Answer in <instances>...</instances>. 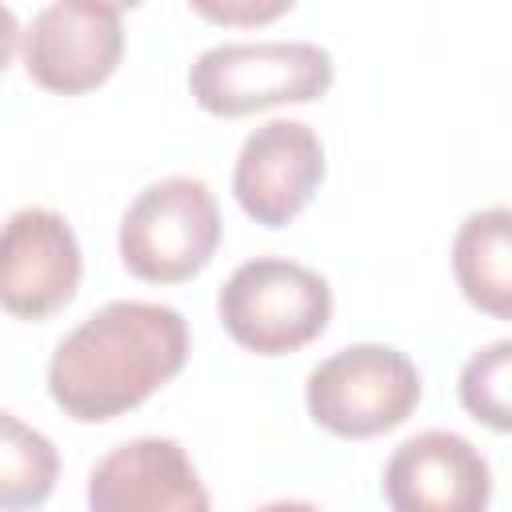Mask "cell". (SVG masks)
I'll list each match as a JSON object with an SVG mask.
<instances>
[{
  "label": "cell",
  "instance_id": "3",
  "mask_svg": "<svg viewBox=\"0 0 512 512\" xmlns=\"http://www.w3.org/2000/svg\"><path fill=\"white\" fill-rule=\"evenodd\" d=\"M328 320H332L328 280L284 256H256L240 264L220 288L224 332L256 356L296 352L312 344L328 328Z\"/></svg>",
  "mask_w": 512,
  "mask_h": 512
},
{
  "label": "cell",
  "instance_id": "9",
  "mask_svg": "<svg viewBox=\"0 0 512 512\" xmlns=\"http://www.w3.org/2000/svg\"><path fill=\"white\" fill-rule=\"evenodd\" d=\"M384 496L392 512H488L492 472L472 440L428 428L392 452Z\"/></svg>",
  "mask_w": 512,
  "mask_h": 512
},
{
  "label": "cell",
  "instance_id": "7",
  "mask_svg": "<svg viewBox=\"0 0 512 512\" xmlns=\"http://www.w3.org/2000/svg\"><path fill=\"white\" fill-rule=\"evenodd\" d=\"M324 180V144L304 120H268L240 144L232 192L240 208L264 224L296 220Z\"/></svg>",
  "mask_w": 512,
  "mask_h": 512
},
{
  "label": "cell",
  "instance_id": "15",
  "mask_svg": "<svg viewBox=\"0 0 512 512\" xmlns=\"http://www.w3.org/2000/svg\"><path fill=\"white\" fill-rule=\"evenodd\" d=\"M256 512H320V508L308 504V500H272V504H264Z\"/></svg>",
  "mask_w": 512,
  "mask_h": 512
},
{
  "label": "cell",
  "instance_id": "2",
  "mask_svg": "<svg viewBox=\"0 0 512 512\" xmlns=\"http://www.w3.org/2000/svg\"><path fill=\"white\" fill-rule=\"evenodd\" d=\"M332 56L312 40L216 44L188 68V92L212 116L236 120L276 104H308L332 88Z\"/></svg>",
  "mask_w": 512,
  "mask_h": 512
},
{
  "label": "cell",
  "instance_id": "10",
  "mask_svg": "<svg viewBox=\"0 0 512 512\" xmlns=\"http://www.w3.org/2000/svg\"><path fill=\"white\" fill-rule=\"evenodd\" d=\"M92 512H212L188 452L168 436L112 448L88 476Z\"/></svg>",
  "mask_w": 512,
  "mask_h": 512
},
{
  "label": "cell",
  "instance_id": "14",
  "mask_svg": "<svg viewBox=\"0 0 512 512\" xmlns=\"http://www.w3.org/2000/svg\"><path fill=\"white\" fill-rule=\"evenodd\" d=\"M292 4H244V8H232V4H224V8H216V4H196V12L200 16H208V20H224V24H236V20H272V16H280V12H288Z\"/></svg>",
  "mask_w": 512,
  "mask_h": 512
},
{
  "label": "cell",
  "instance_id": "11",
  "mask_svg": "<svg viewBox=\"0 0 512 512\" xmlns=\"http://www.w3.org/2000/svg\"><path fill=\"white\" fill-rule=\"evenodd\" d=\"M452 272L472 308L512 320V208L472 212L456 228Z\"/></svg>",
  "mask_w": 512,
  "mask_h": 512
},
{
  "label": "cell",
  "instance_id": "1",
  "mask_svg": "<svg viewBox=\"0 0 512 512\" xmlns=\"http://www.w3.org/2000/svg\"><path fill=\"white\" fill-rule=\"evenodd\" d=\"M188 360V324L152 300H112L72 328L48 364V392L64 416L104 424L140 408Z\"/></svg>",
  "mask_w": 512,
  "mask_h": 512
},
{
  "label": "cell",
  "instance_id": "6",
  "mask_svg": "<svg viewBox=\"0 0 512 512\" xmlns=\"http://www.w3.org/2000/svg\"><path fill=\"white\" fill-rule=\"evenodd\" d=\"M20 56H24V72L40 88L56 96L92 92L116 72L124 56L120 8L96 0L44 4L32 16V24L20 32Z\"/></svg>",
  "mask_w": 512,
  "mask_h": 512
},
{
  "label": "cell",
  "instance_id": "13",
  "mask_svg": "<svg viewBox=\"0 0 512 512\" xmlns=\"http://www.w3.org/2000/svg\"><path fill=\"white\" fill-rule=\"evenodd\" d=\"M460 404L492 432H512V340H496L464 364Z\"/></svg>",
  "mask_w": 512,
  "mask_h": 512
},
{
  "label": "cell",
  "instance_id": "4",
  "mask_svg": "<svg viewBox=\"0 0 512 512\" xmlns=\"http://www.w3.org/2000/svg\"><path fill=\"white\" fill-rule=\"evenodd\" d=\"M220 244V208L204 180L164 176L120 220V260L136 280L180 284L208 268Z\"/></svg>",
  "mask_w": 512,
  "mask_h": 512
},
{
  "label": "cell",
  "instance_id": "5",
  "mask_svg": "<svg viewBox=\"0 0 512 512\" xmlns=\"http://www.w3.org/2000/svg\"><path fill=\"white\" fill-rule=\"evenodd\" d=\"M308 416L344 440H368L404 424L420 404L416 364L388 344H352L308 372Z\"/></svg>",
  "mask_w": 512,
  "mask_h": 512
},
{
  "label": "cell",
  "instance_id": "12",
  "mask_svg": "<svg viewBox=\"0 0 512 512\" xmlns=\"http://www.w3.org/2000/svg\"><path fill=\"white\" fill-rule=\"evenodd\" d=\"M60 472V456L52 440L28 424H20L16 412H0V508L24 512L52 496Z\"/></svg>",
  "mask_w": 512,
  "mask_h": 512
},
{
  "label": "cell",
  "instance_id": "8",
  "mask_svg": "<svg viewBox=\"0 0 512 512\" xmlns=\"http://www.w3.org/2000/svg\"><path fill=\"white\" fill-rule=\"evenodd\" d=\"M80 244L52 208H16L0 240V300L20 320L60 312L80 284Z\"/></svg>",
  "mask_w": 512,
  "mask_h": 512
}]
</instances>
